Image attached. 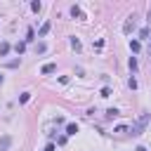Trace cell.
<instances>
[{"label": "cell", "mask_w": 151, "mask_h": 151, "mask_svg": "<svg viewBox=\"0 0 151 151\" xmlns=\"http://www.w3.org/2000/svg\"><path fill=\"white\" fill-rule=\"evenodd\" d=\"M139 38H149V28H142L139 31Z\"/></svg>", "instance_id": "obj_18"}, {"label": "cell", "mask_w": 151, "mask_h": 151, "mask_svg": "<svg viewBox=\"0 0 151 151\" xmlns=\"http://www.w3.org/2000/svg\"><path fill=\"white\" fill-rule=\"evenodd\" d=\"M28 99H31V94H28V92H24V94H21V99H19V102H21V104H26Z\"/></svg>", "instance_id": "obj_14"}, {"label": "cell", "mask_w": 151, "mask_h": 151, "mask_svg": "<svg viewBox=\"0 0 151 151\" xmlns=\"http://www.w3.org/2000/svg\"><path fill=\"white\" fill-rule=\"evenodd\" d=\"M7 52H10V45L7 43H0V57H5Z\"/></svg>", "instance_id": "obj_8"}, {"label": "cell", "mask_w": 151, "mask_h": 151, "mask_svg": "<svg viewBox=\"0 0 151 151\" xmlns=\"http://www.w3.org/2000/svg\"><path fill=\"white\" fill-rule=\"evenodd\" d=\"M50 26H52V24H50V21H45V24L40 26V31H38V35H40V38H43V35H47V33H50Z\"/></svg>", "instance_id": "obj_5"}, {"label": "cell", "mask_w": 151, "mask_h": 151, "mask_svg": "<svg viewBox=\"0 0 151 151\" xmlns=\"http://www.w3.org/2000/svg\"><path fill=\"white\" fill-rule=\"evenodd\" d=\"M146 123H149V113H144V116H142L135 125H132V135H142V130L146 127Z\"/></svg>", "instance_id": "obj_1"}, {"label": "cell", "mask_w": 151, "mask_h": 151, "mask_svg": "<svg viewBox=\"0 0 151 151\" xmlns=\"http://www.w3.org/2000/svg\"><path fill=\"white\" fill-rule=\"evenodd\" d=\"M76 132H78V125H76V123H69V125H66V135H76Z\"/></svg>", "instance_id": "obj_6"}, {"label": "cell", "mask_w": 151, "mask_h": 151, "mask_svg": "<svg viewBox=\"0 0 151 151\" xmlns=\"http://www.w3.org/2000/svg\"><path fill=\"white\" fill-rule=\"evenodd\" d=\"M71 47H73L76 52H80V40H78V38H71Z\"/></svg>", "instance_id": "obj_7"}, {"label": "cell", "mask_w": 151, "mask_h": 151, "mask_svg": "<svg viewBox=\"0 0 151 151\" xmlns=\"http://www.w3.org/2000/svg\"><path fill=\"white\" fill-rule=\"evenodd\" d=\"M54 71H57V64H45V66L40 69V73H45V76H47V73H54Z\"/></svg>", "instance_id": "obj_4"}, {"label": "cell", "mask_w": 151, "mask_h": 151, "mask_svg": "<svg viewBox=\"0 0 151 151\" xmlns=\"http://www.w3.org/2000/svg\"><path fill=\"white\" fill-rule=\"evenodd\" d=\"M130 50H132V52H139V50H142V45H139L137 40H130Z\"/></svg>", "instance_id": "obj_9"}, {"label": "cell", "mask_w": 151, "mask_h": 151, "mask_svg": "<svg viewBox=\"0 0 151 151\" xmlns=\"http://www.w3.org/2000/svg\"><path fill=\"white\" fill-rule=\"evenodd\" d=\"M137 151H146V149H144V146H139V149H137Z\"/></svg>", "instance_id": "obj_19"}, {"label": "cell", "mask_w": 151, "mask_h": 151, "mask_svg": "<svg viewBox=\"0 0 151 151\" xmlns=\"http://www.w3.org/2000/svg\"><path fill=\"white\" fill-rule=\"evenodd\" d=\"M47 47H45V43H38V47H35V52H45Z\"/></svg>", "instance_id": "obj_17"}, {"label": "cell", "mask_w": 151, "mask_h": 151, "mask_svg": "<svg viewBox=\"0 0 151 151\" xmlns=\"http://www.w3.org/2000/svg\"><path fill=\"white\" fill-rule=\"evenodd\" d=\"M71 14H73V17H83V12H80V10H78V7H76V5H73V7H71Z\"/></svg>", "instance_id": "obj_11"}, {"label": "cell", "mask_w": 151, "mask_h": 151, "mask_svg": "<svg viewBox=\"0 0 151 151\" xmlns=\"http://www.w3.org/2000/svg\"><path fill=\"white\" fill-rule=\"evenodd\" d=\"M116 116H118V109H109V111H106V118H109V121L116 118Z\"/></svg>", "instance_id": "obj_10"}, {"label": "cell", "mask_w": 151, "mask_h": 151, "mask_svg": "<svg viewBox=\"0 0 151 151\" xmlns=\"http://www.w3.org/2000/svg\"><path fill=\"white\" fill-rule=\"evenodd\" d=\"M12 146V137L10 135H3V137H0V151H7Z\"/></svg>", "instance_id": "obj_3"}, {"label": "cell", "mask_w": 151, "mask_h": 151, "mask_svg": "<svg viewBox=\"0 0 151 151\" xmlns=\"http://www.w3.org/2000/svg\"><path fill=\"white\" fill-rule=\"evenodd\" d=\"M40 7H43L40 3H31V10H33V12H40Z\"/></svg>", "instance_id": "obj_15"}, {"label": "cell", "mask_w": 151, "mask_h": 151, "mask_svg": "<svg viewBox=\"0 0 151 151\" xmlns=\"http://www.w3.org/2000/svg\"><path fill=\"white\" fill-rule=\"evenodd\" d=\"M5 66H7V69H17V66H19V59H14V62H7Z\"/></svg>", "instance_id": "obj_12"}, {"label": "cell", "mask_w": 151, "mask_h": 151, "mask_svg": "<svg viewBox=\"0 0 151 151\" xmlns=\"http://www.w3.org/2000/svg\"><path fill=\"white\" fill-rule=\"evenodd\" d=\"M135 19H137L135 14H130V17H127V21H125V26H123V31H125V33H132V31H135V26H137Z\"/></svg>", "instance_id": "obj_2"}, {"label": "cell", "mask_w": 151, "mask_h": 151, "mask_svg": "<svg viewBox=\"0 0 151 151\" xmlns=\"http://www.w3.org/2000/svg\"><path fill=\"white\" fill-rule=\"evenodd\" d=\"M130 69H132V71L137 69V59H135V57H130Z\"/></svg>", "instance_id": "obj_16"}, {"label": "cell", "mask_w": 151, "mask_h": 151, "mask_svg": "<svg viewBox=\"0 0 151 151\" xmlns=\"http://www.w3.org/2000/svg\"><path fill=\"white\" fill-rule=\"evenodd\" d=\"M14 50H17V52H19V54H21V52H24V50H26V45H24V43H17V47H14Z\"/></svg>", "instance_id": "obj_13"}, {"label": "cell", "mask_w": 151, "mask_h": 151, "mask_svg": "<svg viewBox=\"0 0 151 151\" xmlns=\"http://www.w3.org/2000/svg\"><path fill=\"white\" fill-rule=\"evenodd\" d=\"M149 21H151V10H149Z\"/></svg>", "instance_id": "obj_20"}]
</instances>
